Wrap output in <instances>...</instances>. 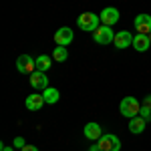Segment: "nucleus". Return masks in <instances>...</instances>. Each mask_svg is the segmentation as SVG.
Masks as SVG:
<instances>
[{
  "mask_svg": "<svg viewBox=\"0 0 151 151\" xmlns=\"http://www.w3.org/2000/svg\"><path fill=\"white\" fill-rule=\"evenodd\" d=\"M52 58L57 60V63H65L67 58H69V50L65 47H57L55 50H52Z\"/></svg>",
  "mask_w": 151,
  "mask_h": 151,
  "instance_id": "obj_17",
  "label": "nucleus"
},
{
  "mask_svg": "<svg viewBox=\"0 0 151 151\" xmlns=\"http://www.w3.org/2000/svg\"><path fill=\"white\" fill-rule=\"evenodd\" d=\"M135 28L141 35H151V14H137L135 16Z\"/></svg>",
  "mask_w": 151,
  "mask_h": 151,
  "instance_id": "obj_7",
  "label": "nucleus"
},
{
  "mask_svg": "<svg viewBox=\"0 0 151 151\" xmlns=\"http://www.w3.org/2000/svg\"><path fill=\"white\" fill-rule=\"evenodd\" d=\"M12 145H14V147H18V149H22L24 145H26V141H24L22 137H16V139L12 141Z\"/></svg>",
  "mask_w": 151,
  "mask_h": 151,
  "instance_id": "obj_19",
  "label": "nucleus"
},
{
  "mask_svg": "<svg viewBox=\"0 0 151 151\" xmlns=\"http://www.w3.org/2000/svg\"><path fill=\"white\" fill-rule=\"evenodd\" d=\"M143 107H147V109H151V95H147V97L143 99Z\"/></svg>",
  "mask_w": 151,
  "mask_h": 151,
  "instance_id": "obj_20",
  "label": "nucleus"
},
{
  "mask_svg": "<svg viewBox=\"0 0 151 151\" xmlns=\"http://www.w3.org/2000/svg\"><path fill=\"white\" fill-rule=\"evenodd\" d=\"M70 40H73V28H69V26H63V28H58L57 32H55L57 47H67Z\"/></svg>",
  "mask_w": 151,
  "mask_h": 151,
  "instance_id": "obj_9",
  "label": "nucleus"
},
{
  "mask_svg": "<svg viewBox=\"0 0 151 151\" xmlns=\"http://www.w3.org/2000/svg\"><path fill=\"white\" fill-rule=\"evenodd\" d=\"M16 69H18V73H22V75H32L36 70L35 58L30 57V55H20V57L16 58Z\"/></svg>",
  "mask_w": 151,
  "mask_h": 151,
  "instance_id": "obj_5",
  "label": "nucleus"
},
{
  "mask_svg": "<svg viewBox=\"0 0 151 151\" xmlns=\"http://www.w3.org/2000/svg\"><path fill=\"white\" fill-rule=\"evenodd\" d=\"M113 45H115L117 48L133 47V35H131L129 30H121V32H117V35H115V40H113Z\"/></svg>",
  "mask_w": 151,
  "mask_h": 151,
  "instance_id": "obj_10",
  "label": "nucleus"
},
{
  "mask_svg": "<svg viewBox=\"0 0 151 151\" xmlns=\"http://www.w3.org/2000/svg\"><path fill=\"white\" fill-rule=\"evenodd\" d=\"M45 101H47L48 105H55V103H58V99H60V93H58L55 87H48V89H45Z\"/></svg>",
  "mask_w": 151,
  "mask_h": 151,
  "instance_id": "obj_16",
  "label": "nucleus"
},
{
  "mask_svg": "<svg viewBox=\"0 0 151 151\" xmlns=\"http://www.w3.org/2000/svg\"><path fill=\"white\" fill-rule=\"evenodd\" d=\"M93 40L97 42V45H109V42L115 40V32H113L111 26L103 24V26H99V28L93 32Z\"/></svg>",
  "mask_w": 151,
  "mask_h": 151,
  "instance_id": "obj_3",
  "label": "nucleus"
},
{
  "mask_svg": "<svg viewBox=\"0 0 151 151\" xmlns=\"http://www.w3.org/2000/svg\"><path fill=\"white\" fill-rule=\"evenodd\" d=\"M149 40H151V35H149Z\"/></svg>",
  "mask_w": 151,
  "mask_h": 151,
  "instance_id": "obj_24",
  "label": "nucleus"
},
{
  "mask_svg": "<svg viewBox=\"0 0 151 151\" xmlns=\"http://www.w3.org/2000/svg\"><path fill=\"white\" fill-rule=\"evenodd\" d=\"M20 151H38V149H36L35 145H24V147H22Z\"/></svg>",
  "mask_w": 151,
  "mask_h": 151,
  "instance_id": "obj_21",
  "label": "nucleus"
},
{
  "mask_svg": "<svg viewBox=\"0 0 151 151\" xmlns=\"http://www.w3.org/2000/svg\"><path fill=\"white\" fill-rule=\"evenodd\" d=\"M85 137H87L89 141H99L101 137H103V133H101V125L95 123V121L87 123V125H85Z\"/></svg>",
  "mask_w": 151,
  "mask_h": 151,
  "instance_id": "obj_12",
  "label": "nucleus"
},
{
  "mask_svg": "<svg viewBox=\"0 0 151 151\" xmlns=\"http://www.w3.org/2000/svg\"><path fill=\"white\" fill-rule=\"evenodd\" d=\"M52 60L55 58L47 57V55H40L38 58H35V65H36V70H42V73H47L50 67H52Z\"/></svg>",
  "mask_w": 151,
  "mask_h": 151,
  "instance_id": "obj_15",
  "label": "nucleus"
},
{
  "mask_svg": "<svg viewBox=\"0 0 151 151\" xmlns=\"http://www.w3.org/2000/svg\"><path fill=\"white\" fill-rule=\"evenodd\" d=\"M97 145H99V149H101V151H119V149H121V141H119V137L113 135V133L103 135L101 139L97 141Z\"/></svg>",
  "mask_w": 151,
  "mask_h": 151,
  "instance_id": "obj_4",
  "label": "nucleus"
},
{
  "mask_svg": "<svg viewBox=\"0 0 151 151\" xmlns=\"http://www.w3.org/2000/svg\"><path fill=\"white\" fill-rule=\"evenodd\" d=\"M99 18H101V22L107 24V26H113V24L119 22V10L113 8V6H109V8H103V12L99 14Z\"/></svg>",
  "mask_w": 151,
  "mask_h": 151,
  "instance_id": "obj_8",
  "label": "nucleus"
},
{
  "mask_svg": "<svg viewBox=\"0 0 151 151\" xmlns=\"http://www.w3.org/2000/svg\"><path fill=\"white\" fill-rule=\"evenodd\" d=\"M0 151H14V149H12V147H8V145H4V143H2V145H0Z\"/></svg>",
  "mask_w": 151,
  "mask_h": 151,
  "instance_id": "obj_22",
  "label": "nucleus"
},
{
  "mask_svg": "<svg viewBox=\"0 0 151 151\" xmlns=\"http://www.w3.org/2000/svg\"><path fill=\"white\" fill-rule=\"evenodd\" d=\"M139 115L143 117V119H145V121H149V119H151V109H147V107H141Z\"/></svg>",
  "mask_w": 151,
  "mask_h": 151,
  "instance_id": "obj_18",
  "label": "nucleus"
},
{
  "mask_svg": "<svg viewBox=\"0 0 151 151\" xmlns=\"http://www.w3.org/2000/svg\"><path fill=\"white\" fill-rule=\"evenodd\" d=\"M145 123H147V121H145L141 115L133 117V119H129V131H131V133H135V135H137V133H143Z\"/></svg>",
  "mask_w": 151,
  "mask_h": 151,
  "instance_id": "obj_14",
  "label": "nucleus"
},
{
  "mask_svg": "<svg viewBox=\"0 0 151 151\" xmlns=\"http://www.w3.org/2000/svg\"><path fill=\"white\" fill-rule=\"evenodd\" d=\"M89 151H101V149H99V145L95 143V145H93V147H91V149H89Z\"/></svg>",
  "mask_w": 151,
  "mask_h": 151,
  "instance_id": "obj_23",
  "label": "nucleus"
},
{
  "mask_svg": "<svg viewBox=\"0 0 151 151\" xmlns=\"http://www.w3.org/2000/svg\"><path fill=\"white\" fill-rule=\"evenodd\" d=\"M149 47H151L149 35H141V32H137V35L133 36V48H135V50H139V52H145V50H147Z\"/></svg>",
  "mask_w": 151,
  "mask_h": 151,
  "instance_id": "obj_13",
  "label": "nucleus"
},
{
  "mask_svg": "<svg viewBox=\"0 0 151 151\" xmlns=\"http://www.w3.org/2000/svg\"><path fill=\"white\" fill-rule=\"evenodd\" d=\"M99 22H101V18L97 14H93V12H83L79 16V20H77L79 28L85 30V32H95L99 28Z\"/></svg>",
  "mask_w": 151,
  "mask_h": 151,
  "instance_id": "obj_2",
  "label": "nucleus"
},
{
  "mask_svg": "<svg viewBox=\"0 0 151 151\" xmlns=\"http://www.w3.org/2000/svg\"><path fill=\"white\" fill-rule=\"evenodd\" d=\"M47 103L45 101V97L40 93H32L26 97V101H24V105H26V109L28 111H38V109H42V105Z\"/></svg>",
  "mask_w": 151,
  "mask_h": 151,
  "instance_id": "obj_11",
  "label": "nucleus"
},
{
  "mask_svg": "<svg viewBox=\"0 0 151 151\" xmlns=\"http://www.w3.org/2000/svg\"><path fill=\"white\" fill-rule=\"evenodd\" d=\"M28 81H30V87L36 89V91L48 89V77L42 73V70H35L32 75H28Z\"/></svg>",
  "mask_w": 151,
  "mask_h": 151,
  "instance_id": "obj_6",
  "label": "nucleus"
},
{
  "mask_svg": "<svg viewBox=\"0 0 151 151\" xmlns=\"http://www.w3.org/2000/svg\"><path fill=\"white\" fill-rule=\"evenodd\" d=\"M119 111H121V115H123V117L133 119V117L139 115L141 105H139V101H137L135 97H125V99L121 101V105H119Z\"/></svg>",
  "mask_w": 151,
  "mask_h": 151,
  "instance_id": "obj_1",
  "label": "nucleus"
}]
</instances>
